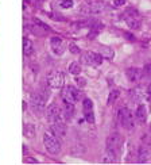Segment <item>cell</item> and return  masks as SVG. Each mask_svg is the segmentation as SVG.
Returning a JSON list of instances; mask_svg holds the SVG:
<instances>
[{"label": "cell", "instance_id": "cell-3", "mask_svg": "<svg viewBox=\"0 0 151 165\" xmlns=\"http://www.w3.org/2000/svg\"><path fill=\"white\" fill-rule=\"evenodd\" d=\"M80 11L82 14H100L104 11V4L100 0H86L81 4Z\"/></svg>", "mask_w": 151, "mask_h": 165}, {"label": "cell", "instance_id": "cell-15", "mask_svg": "<svg viewBox=\"0 0 151 165\" xmlns=\"http://www.w3.org/2000/svg\"><path fill=\"white\" fill-rule=\"evenodd\" d=\"M126 74H127V79H128L131 83H138V81H140V79H142V71L139 68L127 69Z\"/></svg>", "mask_w": 151, "mask_h": 165}, {"label": "cell", "instance_id": "cell-25", "mask_svg": "<svg viewBox=\"0 0 151 165\" xmlns=\"http://www.w3.org/2000/svg\"><path fill=\"white\" fill-rule=\"evenodd\" d=\"M85 110H93V103H92V100L88 99V97L84 99V111H85Z\"/></svg>", "mask_w": 151, "mask_h": 165}, {"label": "cell", "instance_id": "cell-13", "mask_svg": "<svg viewBox=\"0 0 151 165\" xmlns=\"http://www.w3.org/2000/svg\"><path fill=\"white\" fill-rule=\"evenodd\" d=\"M50 45H51V49H53V51H54L56 54H58V56H61V54L63 53V49H65V46H63L62 38H59V37H51Z\"/></svg>", "mask_w": 151, "mask_h": 165}, {"label": "cell", "instance_id": "cell-19", "mask_svg": "<svg viewBox=\"0 0 151 165\" xmlns=\"http://www.w3.org/2000/svg\"><path fill=\"white\" fill-rule=\"evenodd\" d=\"M23 51H24L26 56H31V54H33V51H34L33 42H31L28 38L23 39Z\"/></svg>", "mask_w": 151, "mask_h": 165}, {"label": "cell", "instance_id": "cell-7", "mask_svg": "<svg viewBox=\"0 0 151 165\" xmlns=\"http://www.w3.org/2000/svg\"><path fill=\"white\" fill-rule=\"evenodd\" d=\"M49 97V92H37V94L33 95L31 97V104H33V108L35 111H42L45 108V104H46V100Z\"/></svg>", "mask_w": 151, "mask_h": 165}, {"label": "cell", "instance_id": "cell-16", "mask_svg": "<svg viewBox=\"0 0 151 165\" xmlns=\"http://www.w3.org/2000/svg\"><path fill=\"white\" fill-rule=\"evenodd\" d=\"M135 117L138 119L139 123H144L147 120V110H146V106L144 104H139L138 108H136V112H135Z\"/></svg>", "mask_w": 151, "mask_h": 165}, {"label": "cell", "instance_id": "cell-30", "mask_svg": "<svg viewBox=\"0 0 151 165\" xmlns=\"http://www.w3.org/2000/svg\"><path fill=\"white\" fill-rule=\"evenodd\" d=\"M76 81H77V84H78V85H80V87H84V85H85V84H86L85 80H84V79H81V77H77V79H76Z\"/></svg>", "mask_w": 151, "mask_h": 165}, {"label": "cell", "instance_id": "cell-10", "mask_svg": "<svg viewBox=\"0 0 151 165\" xmlns=\"http://www.w3.org/2000/svg\"><path fill=\"white\" fill-rule=\"evenodd\" d=\"M33 31L38 35H46L47 33H51V28L46 23H43L40 19L34 18L33 19Z\"/></svg>", "mask_w": 151, "mask_h": 165}, {"label": "cell", "instance_id": "cell-29", "mask_svg": "<svg viewBox=\"0 0 151 165\" xmlns=\"http://www.w3.org/2000/svg\"><path fill=\"white\" fill-rule=\"evenodd\" d=\"M24 163H27V164H37L38 161H37L34 157H27V158L24 160Z\"/></svg>", "mask_w": 151, "mask_h": 165}, {"label": "cell", "instance_id": "cell-31", "mask_svg": "<svg viewBox=\"0 0 151 165\" xmlns=\"http://www.w3.org/2000/svg\"><path fill=\"white\" fill-rule=\"evenodd\" d=\"M147 95H149V97H150V99H151V84H150L149 89H147Z\"/></svg>", "mask_w": 151, "mask_h": 165}, {"label": "cell", "instance_id": "cell-20", "mask_svg": "<svg viewBox=\"0 0 151 165\" xmlns=\"http://www.w3.org/2000/svg\"><path fill=\"white\" fill-rule=\"evenodd\" d=\"M119 95H120V92H119L117 89H113V91H111V94L108 95V100H107V104H108V106H112V104L119 99Z\"/></svg>", "mask_w": 151, "mask_h": 165}, {"label": "cell", "instance_id": "cell-9", "mask_svg": "<svg viewBox=\"0 0 151 165\" xmlns=\"http://www.w3.org/2000/svg\"><path fill=\"white\" fill-rule=\"evenodd\" d=\"M46 118L50 123L58 122V120H62V114H61V110L57 104H51L49 106L47 111H46Z\"/></svg>", "mask_w": 151, "mask_h": 165}, {"label": "cell", "instance_id": "cell-26", "mask_svg": "<svg viewBox=\"0 0 151 165\" xmlns=\"http://www.w3.org/2000/svg\"><path fill=\"white\" fill-rule=\"evenodd\" d=\"M69 50H70V53H73V54H78L80 53V48H78L76 43L72 42L70 45H69Z\"/></svg>", "mask_w": 151, "mask_h": 165}, {"label": "cell", "instance_id": "cell-27", "mask_svg": "<svg viewBox=\"0 0 151 165\" xmlns=\"http://www.w3.org/2000/svg\"><path fill=\"white\" fill-rule=\"evenodd\" d=\"M61 7L62 8H72L73 7V2H72V0H62V2H61Z\"/></svg>", "mask_w": 151, "mask_h": 165}, {"label": "cell", "instance_id": "cell-22", "mask_svg": "<svg viewBox=\"0 0 151 165\" xmlns=\"http://www.w3.org/2000/svg\"><path fill=\"white\" fill-rule=\"evenodd\" d=\"M101 57L103 58H108V60H112L113 58V50L111 48H103L101 49Z\"/></svg>", "mask_w": 151, "mask_h": 165}, {"label": "cell", "instance_id": "cell-21", "mask_svg": "<svg viewBox=\"0 0 151 165\" xmlns=\"http://www.w3.org/2000/svg\"><path fill=\"white\" fill-rule=\"evenodd\" d=\"M69 72H70L72 74H74V76H78V74L81 73V65L78 62H72L70 65H69Z\"/></svg>", "mask_w": 151, "mask_h": 165}, {"label": "cell", "instance_id": "cell-14", "mask_svg": "<svg viewBox=\"0 0 151 165\" xmlns=\"http://www.w3.org/2000/svg\"><path fill=\"white\" fill-rule=\"evenodd\" d=\"M50 130L57 135L58 138L65 137L66 135V126H65V123H63V120H58V122L51 123V129Z\"/></svg>", "mask_w": 151, "mask_h": 165}, {"label": "cell", "instance_id": "cell-8", "mask_svg": "<svg viewBox=\"0 0 151 165\" xmlns=\"http://www.w3.org/2000/svg\"><path fill=\"white\" fill-rule=\"evenodd\" d=\"M81 61L86 65H91V66H98L101 65L103 62V57H101L100 53H95V51H86L81 56Z\"/></svg>", "mask_w": 151, "mask_h": 165}, {"label": "cell", "instance_id": "cell-2", "mask_svg": "<svg viewBox=\"0 0 151 165\" xmlns=\"http://www.w3.org/2000/svg\"><path fill=\"white\" fill-rule=\"evenodd\" d=\"M117 117H119V120H120L121 126H123L126 130H128V131H132L133 127H135L133 115H132V112L127 108V107H123V108L119 110Z\"/></svg>", "mask_w": 151, "mask_h": 165}, {"label": "cell", "instance_id": "cell-24", "mask_svg": "<svg viewBox=\"0 0 151 165\" xmlns=\"http://www.w3.org/2000/svg\"><path fill=\"white\" fill-rule=\"evenodd\" d=\"M84 115H85L86 122L95 123V112H93V110H85V111H84Z\"/></svg>", "mask_w": 151, "mask_h": 165}, {"label": "cell", "instance_id": "cell-5", "mask_svg": "<svg viewBox=\"0 0 151 165\" xmlns=\"http://www.w3.org/2000/svg\"><path fill=\"white\" fill-rule=\"evenodd\" d=\"M47 84L50 88H62L65 84V76L59 71H51L47 74Z\"/></svg>", "mask_w": 151, "mask_h": 165}, {"label": "cell", "instance_id": "cell-18", "mask_svg": "<svg viewBox=\"0 0 151 165\" xmlns=\"http://www.w3.org/2000/svg\"><path fill=\"white\" fill-rule=\"evenodd\" d=\"M63 114H65V117L68 118V119L73 117V114H74V104L63 100Z\"/></svg>", "mask_w": 151, "mask_h": 165}, {"label": "cell", "instance_id": "cell-12", "mask_svg": "<svg viewBox=\"0 0 151 165\" xmlns=\"http://www.w3.org/2000/svg\"><path fill=\"white\" fill-rule=\"evenodd\" d=\"M151 160V149L146 145H142L138 149V161L139 163H149Z\"/></svg>", "mask_w": 151, "mask_h": 165}, {"label": "cell", "instance_id": "cell-23", "mask_svg": "<svg viewBox=\"0 0 151 165\" xmlns=\"http://www.w3.org/2000/svg\"><path fill=\"white\" fill-rule=\"evenodd\" d=\"M131 95H132V99L135 100V102H140L144 94H143V91H142L140 88H135V89H133V91L131 92Z\"/></svg>", "mask_w": 151, "mask_h": 165}, {"label": "cell", "instance_id": "cell-17", "mask_svg": "<svg viewBox=\"0 0 151 165\" xmlns=\"http://www.w3.org/2000/svg\"><path fill=\"white\" fill-rule=\"evenodd\" d=\"M23 133H24V137L28 138V140H33L35 137V127L34 124L31 123H26L24 124V129H23Z\"/></svg>", "mask_w": 151, "mask_h": 165}, {"label": "cell", "instance_id": "cell-6", "mask_svg": "<svg viewBox=\"0 0 151 165\" xmlns=\"http://www.w3.org/2000/svg\"><path fill=\"white\" fill-rule=\"evenodd\" d=\"M62 99L65 100V102L76 104L78 100L81 99V92L78 91L76 87L68 85V87H65V88L62 89Z\"/></svg>", "mask_w": 151, "mask_h": 165}, {"label": "cell", "instance_id": "cell-4", "mask_svg": "<svg viewBox=\"0 0 151 165\" xmlns=\"http://www.w3.org/2000/svg\"><path fill=\"white\" fill-rule=\"evenodd\" d=\"M121 146V135L119 133H112L107 138V153L116 156Z\"/></svg>", "mask_w": 151, "mask_h": 165}, {"label": "cell", "instance_id": "cell-1", "mask_svg": "<svg viewBox=\"0 0 151 165\" xmlns=\"http://www.w3.org/2000/svg\"><path fill=\"white\" fill-rule=\"evenodd\" d=\"M43 142H45V146L47 149L49 153L51 154H58L61 152V142H59V138L54 134L51 130H47L43 135Z\"/></svg>", "mask_w": 151, "mask_h": 165}, {"label": "cell", "instance_id": "cell-28", "mask_svg": "<svg viewBox=\"0 0 151 165\" xmlns=\"http://www.w3.org/2000/svg\"><path fill=\"white\" fill-rule=\"evenodd\" d=\"M126 4V0H115L113 2V5L115 7H121V5H124Z\"/></svg>", "mask_w": 151, "mask_h": 165}, {"label": "cell", "instance_id": "cell-11", "mask_svg": "<svg viewBox=\"0 0 151 165\" xmlns=\"http://www.w3.org/2000/svg\"><path fill=\"white\" fill-rule=\"evenodd\" d=\"M126 22L130 27L133 28V30L140 27V19H139V15H138V12L133 11V10L127 11L126 12Z\"/></svg>", "mask_w": 151, "mask_h": 165}]
</instances>
